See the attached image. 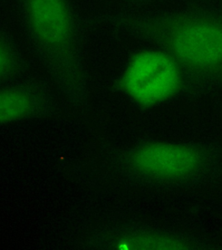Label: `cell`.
I'll return each instance as SVG.
<instances>
[{
	"label": "cell",
	"instance_id": "6da1fadb",
	"mask_svg": "<svg viewBox=\"0 0 222 250\" xmlns=\"http://www.w3.org/2000/svg\"><path fill=\"white\" fill-rule=\"evenodd\" d=\"M31 51L56 89L74 109L85 110L90 87L83 23L73 0H15Z\"/></svg>",
	"mask_w": 222,
	"mask_h": 250
},
{
	"label": "cell",
	"instance_id": "7a4b0ae2",
	"mask_svg": "<svg viewBox=\"0 0 222 250\" xmlns=\"http://www.w3.org/2000/svg\"><path fill=\"white\" fill-rule=\"evenodd\" d=\"M106 27L160 44L194 74L222 75V18L202 13L139 16L116 12L95 18Z\"/></svg>",
	"mask_w": 222,
	"mask_h": 250
},
{
	"label": "cell",
	"instance_id": "3957f363",
	"mask_svg": "<svg viewBox=\"0 0 222 250\" xmlns=\"http://www.w3.org/2000/svg\"><path fill=\"white\" fill-rule=\"evenodd\" d=\"M182 67L167 51L146 50L133 55L117 86L141 106L156 105L179 92Z\"/></svg>",
	"mask_w": 222,
	"mask_h": 250
},
{
	"label": "cell",
	"instance_id": "277c9868",
	"mask_svg": "<svg viewBox=\"0 0 222 250\" xmlns=\"http://www.w3.org/2000/svg\"><path fill=\"white\" fill-rule=\"evenodd\" d=\"M121 166L139 176L162 180H179L199 170L202 156L187 145L153 142L138 146L121 157Z\"/></svg>",
	"mask_w": 222,
	"mask_h": 250
},
{
	"label": "cell",
	"instance_id": "5b68a950",
	"mask_svg": "<svg viewBox=\"0 0 222 250\" xmlns=\"http://www.w3.org/2000/svg\"><path fill=\"white\" fill-rule=\"evenodd\" d=\"M57 112L58 103L46 79L23 77L0 86V126L54 117Z\"/></svg>",
	"mask_w": 222,
	"mask_h": 250
},
{
	"label": "cell",
	"instance_id": "8992f818",
	"mask_svg": "<svg viewBox=\"0 0 222 250\" xmlns=\"http://www.w3.org/2000/svg\"><path fill=\"white\" fill-rule=\"evenodd\" d=\"M88 245L98 250H186L189 246L182 240L151 232L115 229L111 227L90 236Z\"/></svg>",
	"mask_w": 222,
	"mask_h": 250
},
{
	"label": "cell",
	"instance_id": "52a82bcc",
	"mask_svg": "<svg viewBox=\"0 0 222 250\" xmlns=\"http://www.w3.org/2000/svg\"><path fill=\"white\" fill-rule=\"evenodd\" d=\"M31 68L14 37L0 30V86L25 77Z\"/></svg>",
	"mask_w": 222,
	"mask_h": 250
},
{
	"label": "cell",
	"instance_id": "ba28073f",
	"mask_svg": "<svg viewBox=\"0 0 222 250\" xmlns=\"http://www.w3.org/2000/svg\"><path fill=\"white\" fill-rule=\"evenodd\" d=\"M123 1L129 2V3H138V2H141V0H123Z\"/></svg>",
	"mask_w": 222,
	"mask_h": 250
},
{
	"label": "cell",
	"instance_id": "9c48e42d",
	"mask_svg": "<svg viewBox=\"0 0 222 250\" xmlns=\"http://www.w3.org/2000/svg\"><path fill=\"white\" fill-rule=\"evenodd\" d=\"M0 1H1V0H0Z\"/></svg>",
	"mask_w": 222,
	"mask_h": 250
}]
</instances>
